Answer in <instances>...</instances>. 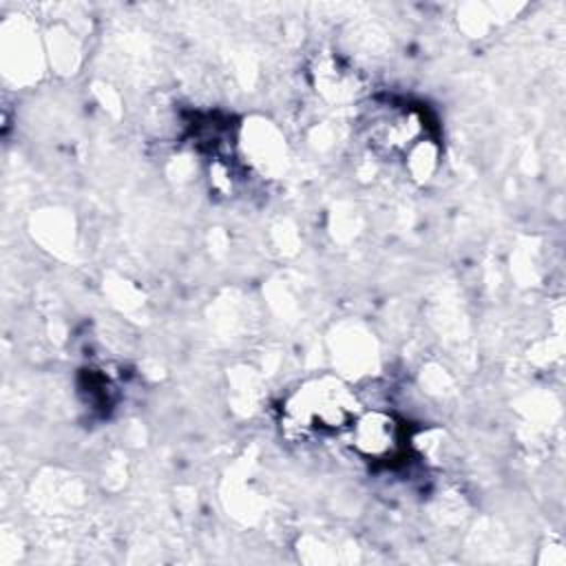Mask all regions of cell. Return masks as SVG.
I'll use <instances>...</instances> for the list:
<instances>
[{
  "label": "cell",
  "instance_id": "cell-1",
  "mask_svg": "<svg viewBox=\"0 0 566 566\" xmlns=\"http://www.w3.org/2000/svg\"><path fill=\"white\" fill-rule=\"evenodd\" d=\"M360 413L354 389L332 376L321 374L303 380L281 405V429L290 440H321L340 436Z\"/></svg>",
  "mask_w": 566,
  "mask_h": 566
},
{
  "label": "cell",
  "instance_id": "cell-2",
  "mask_svg": "<svg viewBox=\"0 0 566 566\" xmlns=\"http://www.w3.org/2000/svg\"><path fill=\"white\" fill-rule=\"evenodd\" d=\"M431 124L422 106L398 99H385L369 108L365 130L369 146L387 159H405L411 164L420 150L433 148Z\"/></svg>",
  "mask_w": 566,
  "mask_h": 566
},
{
  "label": "cell",
  "instance_id": "cell-3",
  "mask_svg": "<svg viewBox=\"0 0 566 566\" xmlns=\"http://www.w3.org/2000/svg\"><path fill=\"white\" fill-rule=\"evenodd\" d=\"M345 433L352 451L371 464L389 467L409 451V427L391 411L360 409Z\"/></svg>",
  "mask_w": 566,
  "mask_h": 566
}]
</instances>
